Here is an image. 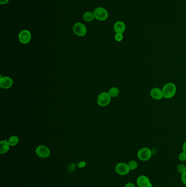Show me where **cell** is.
I'll use <instances>...</instances> for the list:
<instances>
[{
  "label": "cell",
  "instance_id": "cell-1",
  "mask_svg": "<svg viewBox=\"0 0 186 187\" xmlns=\"http://www.w3.org/2000/svg\"><path fill=\"white\" fill-rule=\"evenodd\" d=\"M162 91L163 98L165 99H171L176 94V85L173 83H168L163 87Z\"/></svg>",
  "mask_w": 186,
  "mask_h": 187
},
{
  "label": "cell",
  "instance_id": "cell-2",
  "mask_svg": "<svg viewBox=\"0 0 186 187\" xmlns=\"http://www.w3.org/2000/svg\"><path fill=\"white\" fill-rule=\"evenodd\" d=\"M151 150L146 147L140 149L138 152V157L140 160L143 162L148 161L152 156Z\"/></svg>",
  "mask_w": 186,
  "mask_h": 187
},
{
  "label": "cell",
  "instance_id": "cell-3",
  "mask_svg": "<svg viewBox=\"0 0 186 187\" xmlns=\"http://www.w3.org/2000/svg\"><path fill=\"white\" fill-rule=\"evenodd\" d=\"M111 101V96L108 92H102L98 96L97 102L99 105L102 107L107 106Z\"/></svg>",
  "mask_w": 186,
  "mask_h": 187
},
{
  "label": "cell",
  "instance_id": "cell-4",
  "mask_svg": "<svg viewBox=\"0 0 186 187\" xmlns=\"http://www.w3.org/2000/svg\"><path fill=\"white\" fill-rule=\"evenodd\" d=\"M94 18H96L97 20L100 21H104L108 17V12L104 8L102 7H98L94 10Z\"/></svg>",
  "mask_w": 186,
  "mask_h": 187
},
{
  "label": "cell",
  "instance_id": "cell-5",
  "mask_svg": "<svg viewBox=\"0 0 186 187\" xmlns=\"http://www.w3.org/2000/svg\"><path fill=\"white\" fill-rule=\"evenodd\" d=\"M36 153L37 155L41 158H46L50 154V151L48 147L44 145H41L38 147L36 148Z\"/></svg>",
  "mask_w": 186,
  "mask_h": 187
},
{
  "label": "cell",
  "instance_id": "cell-6",
  "mask_svg": "<svg viewBox=\"0 0 186 187\" xmlns=\"http://www.w3.org/2000/svg\"><path fill=\"white\" fill-rule=\"evenodd\" d=\"M73 30L76 35L80 37L85 36L86 34V28L84 24L80 23L75 24L73 26Z\"/></svg>",
  "mask_w": 186,
  "mask_h": 187
},
{
  "label": "cell",
  "instance_id": "cell-7",
  "mask_svg": "<svg viewBox=\"0 0 186 187\" xmlns=\"http://www.w3.org/2000/svg\"><path fill=\"white\" fill-rule=\"evenodd\" d=\"M115 170L117 174L121 176H125L130 171L128 164L124 163H120L117 164L115 167Z\"/></svg>",
  "mask_w": 186,
  "mask_h": 187
},
{
  "label": "cell",
  "instance_id": "cell-8",
  "mask_svg": "<svg viewBox=\"0 0 186 187\" xmlns=\"http://www.w3.org/2000/svg\"><path fill=\"white\" fill-rule=\"evenodd\" d=\"M19 39L21 43L27 44L31 41V32L28 30H24L19 35Z\"/></svg>",
  "mask_w": 186,
  "mask_h": 187
},
{
  "label": "cell",
  "instance_id": "cell-9",
  "mask_svg": "<svg viewBox=\"0 0 186 187\" xmlns=\"http://www.w3.org/2000/svg\"><path fill=\"white\" fill-rule=\"evenodd\" d=\"M137 182L139 187H153V185L151 183L149 178L144 175L140 176L138 177Z\"/></svg>",
  "mask_w": 186,
  "mask_h": 187
},
{
  "label": "cell",
  "instance_id": "cell-10",
  "mask_svg": "<svg viewBox=\"0 0 186 187\" xmlns=\"http://www.w3.org/2000/svg\"><path fill=\"white\" fill-rule=\"evenodd\" d=\"M13 80L9 77H1L0 79V87L5 89H7L10 88L13 85Z\"/></svg>",
  "mask_w": 186,
  "mask_h": 187
},
{
  "label": "cell",
  "instance_id": "cell-11",
  "mask_svg": "<svg viewBox=\"0 0 186 187\" xmlns=\"http://www.w3.org/2000/svg\"><path fill=\"white\" fill-rule=\"evenodd\" d=\"M150 95L155 100H161L163 98V91L158 88H152L151 90Z\"/></svg>",
  "mask_w": 186,
  "mask_h": 187
},
{
  "label": "cell",
  "instance_id": "cell-12",
  "mask_svg": "<svg viewBox=\"0 0 186 187\" xmlns=\"http://www.w3.org/2000/svg\"><path fill=\"white\" fill-rule=\"evenodd\" d=\"M126 26L123 22L118 21L114 25V30L116 33H123L125 32Z\"/></svg>",
  "mask_w": 186,
  "mask_h": 187
},
{
  "label": "cell",
  "instance_id": "cell-13",
  "mask_svg": "<svg viewBox=\"0 0 186 187\" xmlns=\"http://www.w3.org/2000/svg\"><path fill=\"white\" fill-rule=\"evenodd\" d=\"M9 144L7 140H3L0 142V153L5 154L9 149Z\"/></svg>",
  "mask_w": 186,
  "mask_h": 187
},
{
  "label": "cell",
  "instance_id": "cell-14",
  "mask_svg": "<svg viewBox=\"0 0 186 187\" xmlns=\"http://www.w3.org/2000/svg\"><path fill=\"white\" fill-rule=\"evenodd\" d=\"M83 18L86 21L90 22L93 21L94 18V14L91 12H87L84 13Z\"/></svg>",
  "mask_w": 186,
  "mask_h": 187
},
{
  "label": "cell",
  "instance_id": "cell-15",
  "mask_svg": "<svg viewBox=\"0 0 186 187\" xmlns=\"http://www.w3.org/2000/svg\"><path fill=\"white\" fill-rule=\"evenodd\" d=\"M109 94L110 95L111 97H116L120 94V91L117 88L113 87L111 88L109 90Z\"/></svg>",
  "mask_w": 186,
  "mask_h": 187
},
{
  "label": "cell",
  "instance_id": "cell-16",
  "mask_svg": "<svg viewBox=\"0 0 186 187\" xmlns=\"http://www.w3.org/2000/svg\"><path fill=\"white\" fill-rule=\"evenodd\" d=\"M8 143L10 146H14L16 145L19 142V138L17 136H13L10 137L8 140Z\"/></svg>",
  "mask_w": 186,
  "mask_h": 187
},
{
  "label": "cell",
  "instance_id": "cell-17",
  "mask_svg": "<svg viewBox=\"0 0 186 187\" xmlns=\"http://www.w3.org/2000/svg\"><path fill=\"white\" fill-rule=\"evenodd\" d=\"M128 165L130 170H134L138 167V163L135 160H132L128 163Z\"/></svg>",
  "mask_w": 186,
  "mask_h": 187
},
{
  "label": "cell",
  "instance_id": "cell-18",
  "mask_svg": "<svg viewBox=\"0 0 186 187\" xmlns=\"http://www.w3.org/2000/svg\"><path fill=\"white\" fill-rule=\"evenodd\" d=\"M177 170L180 174H184L186 172V166L184 164H179L177 167Z\"/></svg>",
  "mask_w": 186,
  "mask_h": 187
},
{
  "label": "cell",
  "instance_id": "cell-19",
  "mask_svg": "<svg viewBox=\"0 0 186 187\" xmlns=\"http://www.w3.org/2000/svg\"><path fill=\"white\" fill-rule=\"evenodd\" d=\"M178 158L180 159V160L181 162H184L186 160V153L184 151L181 152L180 154H179Z\"/></svg>",
  "mask_w": 186,
  "mask_h": 187
},
{
  "label": "cell",
  "instance_id": "cell-20",
  "mask_svg": "<svg viewBox=\"0 0 186 187\" xmlns=\"http://www.w3.org/2000/svg\"><path fill=\"white\" fill-rule=\"evenodd\" d=\"M115 39L116 41L117 42H120L122 41L123 39V35L122 33H116L115 35Z\"/></svg>",
  "mask_w": 186,
  "mask_h": 187
},
{
  "label": "cell",
  "instance_id": "cell-21",
  "mask_svg": "<svg viewBox=\"0 0 186 187\" xmlns=\"http://www.w3.org/2000/svg\"><path fill=\"white\" fill-rule=\"evenodd\" d=\"M86 162L85 161H81L78 164L77 166L79 168H80V169H82V168H84L86 166Z\"/></svg>",
  "mask_w": 186,
  "mask_h": 187
},
{
  "label": "cell",
  "instance_id": "cell-22",
  "mask_svg": "<svg viewBox=\"0 0 186 187\" xmlns=\"http://www.w3.org/2000/svg\"><path fill=\"white\" fill-rule=\"evenodd\" d=\"M75 169V164H73V163H71V164L68 165V171H74Z\"/></svg>",
  "mask_w": 186,
  "mask_h": 187
},
{
  "label": "cell",
  "instance_id": "cell-23",
  "mask_svg": "<svg viewBox=\"0 0 186 187\" xmlns=\"http://www.w3.org/2000/svg\"><path fill=\"white\" fill-rule=\"evenodd\" d=\"M181 180H182V182H183L184 185H186V172H185L184 174H182Z\"/></svg>",
  "mask_w": 186,
  "mask_h": 187
},
{
  "label": "cell",
  "instance_id": "cell-24",
  "mask_svg": "<svg viewBox=\"0 0 186 187\" xmlns=\"http://www.w3.org/2000/svg\"><path fill=\"white\" fill-rule=\"evenodd\" d=\"M125 187H135V186L132 183H128L125 185Z\"/></svg>",
  "mask_w": 186,
  "mask_h": 187
},
{
  "label": "cell",
  "instance_id": "cell-25",
  "mask_svg": "<svg viewBox=\"0 0 186 187\" xmlns=\"http://www.w3.org/2000/svg\"><path fill=\"white\" fill-rule=\"evenodd\" d=\"M8 1L9 0H0V3L1 5H5L8 2Z\"/></svg>",
  "mask_w": 186,
  "mask_h": 187
},
{
  "label": "cell",
  "instance_id": "cell-26",
  "mask_svg": "<svg viewBox=\"0 0 186 187\" xmlns=\"http://www.w3.org/2000/svg\"><path fill=\"white\" fill-rule=\"evenodd\" d=\"M182 149H183V151L185 152L186 153V141H185L183 144V146H182Z\"/></svg>",
  "mask_w": 186,
  "mask_h": 187
}]
</instances>
